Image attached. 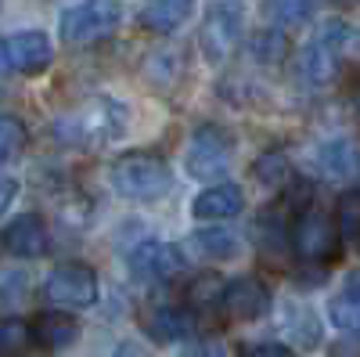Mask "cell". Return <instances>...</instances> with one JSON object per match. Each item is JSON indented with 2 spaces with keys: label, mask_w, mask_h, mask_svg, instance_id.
<instances>
[{
  "label": "cell",
  "mask_w": 360,
  "mask_h": 357,
  "mask_svg": "<svg viewBox=\"0 0 360 357\" xmlns=\"http://www.w3.org/2000/svg\"><path fill=\"white\" fill-rule=\"evenodd\" d=\"M314 159H317V170H321L324 177H353V173L360 170V156H356L353 141H346V137H328V141H321Z\"/></svg>",
  "instance_id": "cell-18"
},
{
  "label": "cell",
  "mask_w": 360,
  "mask_h": 357,
  "mask_svg": "<svg viewBox=\"0 0 360 357\" xmlns=\"http://www.w3.org/2000/svg\"><path fill=\"white\" fill-rule=\"evenodd\" d=\"M339 227L335 217L324 210H303L295 213V224L288 227V249L303 263H328L339 256Z\"/></svg>",
  "instance_id": "cell-3"
},
{
  "label": "cell",
  "mask_w": 360,
  "mask_h": 357,
  "mask_svg": "<svg viewBox=\"0 0 360 357\" xmlns=\"http://www.w3.org/2000/svg\"><path fill=\"white\" fill-rule=\"evenodd\" d=\"M29 144V130L18 115H0V163H11Z\"/></svg>",
  "instance_id": "cell-28"
},
{
  "label": "cell",
  "mask_w": 360,
  "mask_h": 357,
  "mask_svg": "<svg viewBox=\"0 0 360 357\" xmlns=\"http://www.w3.org/2000/svg\"><path fill=\"white\" fill-rule=\"evenodd\" d=\"M18 199V181L15 177H0V217L8 213V206Z\"/></svg>",
  "instance_id": "cell-33"
},
{
  "label": "cell",
  "mask_w": 360,
  "mask_h": 357,
  "mask_svg": "<svg viewBox=\"0 0 360 357\" xmlns=\"http://www.w3.org/2000/svg\"><path fill=\"white\" fill-rule=\"evenodd\" d=\"M256 227H259V246H263V253H270V256L288 253V224H285L281 210H266Z\"/></svg>",
  "instance_id": "cell-25"
},
{
  "label": "cell",
  "mask_w": 360,
  "mask_h": 357,
  "mask_svg": "<svg viewBox=\"0 0 360 357\" xmlns=\"http://www.w3.org/2000/svg\"><path fill=\"white\" fill-rule=\"evenodd\" d=\"M353 105H356V112H360V83L353 87Z\"/></svg>",
  "instance_id": "cell-36"
},
{
  "label": "cell",
  "mask_w": 360,
  "mask_h": 357,
  "mask_svg": "<svg viewBox=\"0 0 360 357\" xmlns=\"http://www.w3.org/2000/svg\"><path fill=\"white\" fill-rule=\"evenodd\" d=\"M252 177H256L263 188H285L288 177H292V163H288L285 152L270 148V152H263V156L252 163Z\"/></svg>",
  "instance_id": "cell-22"
},
{
  "label": "cell",
  "mask_w": 360,
  "mask_h": 357,
  "mask_svg": "<svg viewBox=\"0 0 360 357\" xmlns=\"http://www.w3.org/2000/svg\"><path fill=\"white\" fill-rule=\"evenodd\" d=\"M349 44V25L342 18H328L317 37L303 47L299 54V73H303L307 83L314 87H324L339 76V58H342V47Z\"/></svg>",
  "instance_id": "cell-5"
},
{
  "label": "cell",
  "mask_w": 360,
  "mask_h": 357,
  "mask_svg": "<svg viewBox=\"0 0 360 357\" xmlns=\"http://www.w3.org/2000/svg\"><path fill=\"white\" fill-rule=\"evenodd\" d=\"M288 51H292V40L278 25H263L249 37V54L256 65H281L288 58Z\"/></svg>",
  "instance_id": "cell-20"
},
{
  "label": "cell",
  "mask_w": 360,
  "mask_h": 357,
  "mask_svg": "<svg viewBox=\"0 0 360 357\" xmlns=\"http://www.w3.org/2000/svg\"><path fill=\"white\" fill-rule=\"evenodd\" d=\"M11 69H8V58H4V47H0V76H8Z\"/></svg>",
  "instance_id": "cell-35"
},
{
  "label": "cell",
  "mask_w": 360,
  "mask_h": 357,
  "mask_svg": "<svg viewBox=\"0 0 360 357\" xmlns=\"http://www.w3.org/2000/svg\"><path fill=\"white\" fill-rule=\"evenodd\" d=\"M191 329H195V318L188 307H159L148 318V336L155 343H180L191 336Z\"/></svg>",
  "instance_id": "cell-19"
},
{
  "label": "cell",
  "mask_w": 360,
  "mask_h": 357,
  "mask_svg": "<svg viewBox=\"0 0 360 357\" xmlns=\"http://www.w3.org/2000/svg\"><path fill=\"white\" fill-rule=\"evenodd\" d=\"M180 267H184V253H180V246L162 242V238H148V242H141L130 253V275L141 285L169 282L173 275H180Z\"/></svg>",
  "instance_id": "cell-9"
},
{
  "label": "cell",
  "mask_w": 360,
  "mask_h": 357,
  "mask_svg": "<svg viewBox=\"0 0 360 357\" xmlns=\"http://www.w3.org/2000/svg\"><path fill=\"white\" fill-rule=\"evenodd\" d=\"M29 329H33V346H40L44 353L65 350L79 339V321L65 311H44L29 321Z\"/></svg>",
  "instance_id": "cell-13"
},
{
  "label": "cell",
  "mask_w": 360,
  "mask_h": 357,
  "mask_svg": "<svg viewBox=\"0 0 360 357\" xmlns=\"http://www.w3.org/2000/svg\"><path fill=\"white\" fill-rule=\"evenodd\" d=\"M180 357H227V346L220 339H195L180 346Z\"/></svg>",
  "instance_id": "cell-31"
},
{
  "label": "cell",
  "mask_w": 360,
  "mask_h": 357,
  "mask_svg": "<svg viewBox=\"0 0 360 357\" xmlns=\"http://www.w3.org/2000/svg\"><path fill=\"white\" fill-rule=\"evenodd\" d=\"M25 292H29V275L22 271V267H8V263H0V307H15L25 300Z\"/></svg>",
  "instance_id": "cell-29"
},
{
  "label": "cell",
  "mask_w": 360,
  "mask_h": 357,
  "mask_svg": "<svg viewBox=\"0 0 360 357\" xmlns=\"http://www.w3.org/2000/svg\"><path fill=\"white\" fill-rule=\"evenodd\" d=\"M220 311L231 318V321H259L266 311H270V289L245 275V278H234L224 285V300H220Z\"/></svg>",
  "instance_id": "cell-11"
},
{
  "label": "cell",
  "mask_w": 360,
  "mask_h": 357,
  "mask_svg": "<svg viewBox=\"0 0 360 357\" xmlns=\"http://www.w3.org/2000/svg\"><path fill=\"white\" fill-rule=\"evenodd\" d=\"M310 199H314V181L292 173L288 184H285V206H292L295 213H303V210H310Z\"/></svg>",
  "instance_id": "cell-30"
},
{
  "label": "cell",
  "mask_w": 360,
  "mask_h": 357,
  "mask_svg": "<svg viewBox=\"0 0 360 357\" xmlns=\"http://www.w3.org/2000/svg\"><path fill=\"white\" fill-rule=\"evenodd\" d=\"M231 134L217 123H205L191 134V144H188V173L195 181H209V177H224L227 166H231Z\"/></svg>",
  "instance_id": "cell-8"
},
{
  "label": "cell",
  "mask_w": 360,
  "mask_h": 357,
  "mask_svg": "<svg viewBox=\"0 0 360 357\" xmlns=\"http://www.w3.org/2000/svg\"><path fill=\"white\" fill-rule=\"evenodd\" d=\"M242 357H292V350L285 343H252L242 350Z\"/></svg>",
  "instance_id": "cell-32"
},
{
  "label": "cell",
  "mask_w": 360,
  "mask_h": 357,
  "mask_svg": "<svg viewBox=\"0 0 360 357\" xmlns=\"http://www.w3.org/2000/svg\"><path fill=\"white\" fill-rule=\"evenodd\" d=\"M335 4H353V0H335Z\"/></svg>",
  "instance_id": "cell-37"
},
{
  "label": "cell",
  "mask_w": 360,
  "mask_h": 357,
  "mask_svg": "<svg viewBox=\"0 0 360 357\" xmlns=\"http://www.w3.org/2000/svg\"><path fill=\"white\" fill-rule=\"evenodd\" d=\"M242 210H245V192L238 184H209L191 202V213L198 220H209V224H213V220H231Z\"/></svg>",
  "instance_id": "cell-15"
},
{
  "label": "cell",
  "mask_w": 360,
  "mask_h": 357,
  "mask_svg": "<svg viewBox=\"0 0 360 357\" xmlns=\"http://www.w3.org/2000/svg\"><path fill=\"white\" fill-rule=\"evenodd\" d=\"M328 321L346 336H360V271H349L339 292L328 300Z\"/></svg>",
  "instance_id": "cell-16"
},
{
  "label": "cell",
  "mask_w": 360,
  "mask_h": 357,
  "mask_svg": "<svg viewBox=\"0 0 360 357\" xmlns=\"http://www.w3.org/2000/svg\"><path fill=\"white\" fill-rule=\"evenodd\" d=\"M314 11V0H263V18L274 22L278 29L285 25H303Z\"/></svg>",
  "instance_id": "cell-24"
},
{
  "label": "cell",
  "mask_w": 360,
  "mask_h": 357,
  "mask_svg": "<svg viewBox=\"0 0 360 357\" xmlns=\"http://www.w3.org/2000/svg\"><path fill=\"white\" fill-rule=\"evenodd\" d=\"M119 18H123V11H119L115 0H79V4L65 8L62 18H58V33H62L65 44H98L105 37L115 33Z\"/></svg>",
  "instance_id": "cell-4"
},
{
  "label": "cell",
  "mask_w": 360,
  "mask_h": 357,
  "mask_svg": "<svg viewBox=\"0 0 360 357\" xmlns=\"http://www.w3.org/2000/svg\"><path fill=\"white\" fill-rule=\"evenodd\" d=\"M281 332L285 339L295 346V350H314L321 346V336H324V325L317 318V311L310 303H299V300H288L281 307Z\"/></svg>",
  "instance_id": "cell-14"
},
{
  "label": "cell",
  "mask_w": 360,
  "mask_h": 357,
  "mask_svg": "<svg viewBox=\"0 0 360 357\" xmlns=\"http://www.w3.org/2000/svg\"><path fill=\"white\" fill-rule=\"evenodd\" d=\"M44 296L62 311H83L98 303V275L86 263H62L44 282Z\"/></svg>",
  "instance_id": "cell-7"
},
{
  "label": "cell",
  "mask_w": 360,
  "mask_h": 357,
  "mask_svg": "<svg viewBox=\"0 0 360 357\" xmlns=\"http://www.w3.org/2000/svg\"><path fill=\"white\" fill-rule=\"evenodd\" d=\"M191 246L205 256V260H231L238 256L242 242H238V234L227 231V227H202L191 234Z\"/></svg>",
  "instance_id": "cell-21"
},
{
  "label": "cell",
  "mask_w": 360,
  "mask_h": 357,
  "mask_svg": "<svg viewBox=\"0 0 360 357\" xmlns=\"http://www.w3.org/2000/svg\"><path fill=\"white\" fill-rule=\"evenodd\" d=\"M33 346V329L25 318H0V353L15 357Z\"/></svg>",
  "instance_id": "cell-27"
},
{
  "label": "cell",
  "mask_w": 360,
  "mask_h": 357,
  "mask_svg": "<svg viewBox=\"0 0 360 357\" xmlns=\"http://www.w3.org/2000/svg\"><path fill=\"white\" fill-rule=\"evenodd\" d=\"M108 181L112 188L123 195V199H134V202H155L162 195H169L173 188V170L162 156L155 152H127L119 156L112 166H108Z\"/></svg>",
  "instance_id": "cell-2"
},
{
  "label": "cell",
  "mask_w": 360,
  "mask_h": 357,
  "mask_svg": "<svg viewBox=\"0 0 360 357\" xmlns=\"http://www.w3.org/2000/svg\"><path fill=\"white\" fill-rule=\"evenodd\" d=\"M115 357H141V350L134 343H123V346H115Z\"/></svg>",
  "instance_id": "cell-34"
},
{
  "label": "cell",
  "mask_w": 360,
  "mask_h": 357,
  "mask_svg": "<svg viewBox=\"0 0 360 357\" xmlns=\"http://www.w3.org/2000/svg\"><path fill=\"white\" fill-rule=\"evenodd\" d=\"M242 33H245V8L238 4V0H217V4L205 11V22H202V37H198L202 54L213 65L227 62L238 51V44H242Z\"/></svg>",
  "instance_id": "cell-6"
},
{
  "label": "cell",
  "mask_w": 360,
  "mask_h": 357,
  "mask_svg": "<svg viewBox=\"0 0 360 357\" xmlns=\"http://www.w3.org/2000/svg\"><path fill=\"white\" fill-rule=\"evenodd\" d=\"M195 11V0H148L144 11H141V25L148 33H176Z\"/></svg>",
  "instance_id": "cell-17"
},
{
  "label": "cell",
  "mask_w": 360,
  "mask_h": 357,
  "mask_svg": "<svg viewBox=\"0 0 360 357\" xmlns=\"http://www.w3.org/2000/svg\"><path fill=\"white\" fill-rule=\"evenodd\" d=\"M335 227H339V238L360 242V188H349V192L339 195V202H335Z\"/></svg>",
  "instance_id": "cell-26"
},
{
  "label": "cell",
  "mask_w": 360,
  "mask_h": 357,
  "mask_svg": "<svg viewBox=\"0 0 360 357\" xmlns=\"http://www.w3.org/2000/svg\"><path fill=\"white\" fill-rule=\"evenodd\" d=\"M0 242L11 256H22V260H37L51 249V231H47V220L40 213H22L15 217L4 231H0Z\"/></svg>",
  "instance_id": "cell-12"
},
{
  "label": "cell",
  "mask_w": 360,
  "mask_h": 357,
  "mask_svg": "<svg viewBox=\"0 0 360 357\" xmlns=\"http://www.w3.org/2000/svg\"><path fill=\"white\" fill-rule=\"evenodd\" d=\"M4 47V58H8V69L11 73H25V76H37L51 65L54 58V47L47 40V33L40 29H22V33H11L0 40Z\"/></svg>",
  "instance_id": "cell-10"
},
{
  "label": "cell",
  "mask_w": 360,
  "mask_h": 357,
  "mask_svg": "<svg viewBox=\"0 0 360 357\" xmlns=\"http://www.w3.org/2000/svg\"><path fill=\"white\" fill-rule=\"evenodd\" d=\"M224 278L220 275H213V271H205V275H198V278H191V285H188V292H184V300H188V311L191 307H198V311H213V307H220V300H224Z\"/></svg>",
  "instance_id": "cell-23"
},
{
  "label": "cell",
  "mask_w": 360,
  "mask_h": 357,
  "mask_svg": "<svg viewBox=\"0 0 360 357\" xmlns=\"http://www.w3.org/2000/svg\"><path fill=\"white\" fill-rule=\"evenodd\" d=\"M127 127V108L112 101V98H90L69 115L54 119V137L62 144L90 148V144H105L115 141Z\"/></svg>",
  "instance_id": "cell-1"
}]
</instances>
